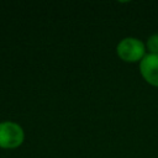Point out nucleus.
Returning <instances> with one entry per match:
<instances>
[{
	"instance_id": "obj_1",
	"label": "nucleus",
	"mask_w": 158,
	"mask_h": 158,
	"mask_svg": "<svg viewBox=\"0 0 158 158\" xmlns=\"http://www.w3.org/2000/svg\"><path fill=\"white\" fill-rule=\"evenodd\" d=\"M25 138L23 130L15 122H1L0 123V147L12 149L19 147Z\"/></svg>"
},
{
	"instance_id": "obj_4",
	"label": "nucleus",
	"mask_w": 158,
	"mask_h": 158,
	"mask_svg": "<svg viewBox=\"0 0 158 158\" xmlns=\"http://www.w3.org/2000/svg\"><path fill=\"white\" fill-rule=\"evenodd\" d=\"M147 47L151 51V53L158 54V35H153V36H151L148 38Z\"/></svg>"
},
{
	"instance_id": "obj_2",
	"label": "nucleus",
	"mask_w": 158,
	"mask_h": 158,
	"mask_svg": "<svg viewBox=\"0 0 158 158\" xmlns=\"http://www.w3.org/2000/svg\"><path fill=\"white\" fill-rule=\"evenodd\" d=\"M117 54L122 60L137 62L144 57V44L137 38H125L117 44Z\"/></svg>"
},
{
	"instance_id": "obj_3",
	"label": "nucleus",
	"mask_w": 158,
	"mask_h": 158,
	"mask_svg": "<svg viewBox=\"0 0 158 158\" xmlns=\"http://www.w3.org/2000/svg\"><path fill=\"white\" fill-rule=\"evenodd\" d=\"M139 72L147 83L158 86V54L149 53L144 56L139 63Z\"/></svg>"
}]
</instances>
